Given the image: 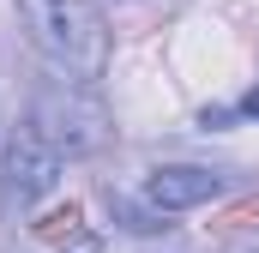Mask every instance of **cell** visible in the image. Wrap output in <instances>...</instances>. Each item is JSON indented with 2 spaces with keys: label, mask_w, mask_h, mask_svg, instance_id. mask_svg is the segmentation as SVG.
I'll return each mask as SVG.
<instances>
[{
  "label": "cell",
  "mask_w": 259,
  "mask_h": 253,
  "mask_svg": "<svg viewBox=\"0 0 259 253\" xmlns=\"http://www.w3.org/2000/svg\"><path fill=\"white\" fill-rule=\"evenodd\" d=\"M18 24L61 78L97 85L115 61V30L97 0H18Z\"/></svg>",
  "instance_id": "obj_1"
},
{
  "label": "cell",
  "mask_w": 259,
  "mask_h": 253,
  "mask_svg": "<svg viewBox=\"0 0 259 253\" xmlns=\"http://www.w3.org/2000/svg\"><path fill=\"white\" fill-rule=\"evenodd\" d=\"M24 126L61 157H97L115 139V115L97 97V85H78V78H61V72L30 91V121Z\"/></svg>",
  "instance_id": "obj_2"
},
{
  "label": "cell",
  "mask_w": 259,
  "mask_h": 253,
  "mask_svg": "<svg viewBox=\"0 0 259 253\" xmlns=\"http://www.w3.org/2000/svg\"><path fill=\"white\" fill-rule=\"evenodd\" d=\"M61 151H49L30 126L24 133H12L6 139V157H0V199L12 205V211H30V205H42L49 193L61 187Z\"/></svg>",
  "instance_id": "obj_3"
},
{
  "label": "cell",
  "mask_w": 259,
  "mask_h": 253,
  "mask_svg": "<svg viewBox=\"0 0 259 253\" xmlns=\"http://www.w3.org/2000/svg\"><path fill=\"white\" fill-rule=\"evenodd\" d=\"M229 187H235V181H229L223 169H205V163H163V169L145 175V205H151L157 217H169V211H199V205L223 199Z\"/></svg>",
  "instance_id": "obj_4"
},
{
  "label": "cell",
  "mask_w": 259,
  "mask_h": 253,
  "mask_svg": "<svg viewBox=\"0 0 259 253\" xmlns=\"http://www.w3.org/2000/svg\"><path fill=\"white\" fill-rule=\"evenodd\" d=\"M36 253H103V247H97V235L78 223V211H66V229H55Z\"/></svg>",
  "instance_id": "obj_5"
},
{
  "label": "cell",
  "mask_w": 259,
  "mask_h": 253,
  "mask_svg": "<svg viewBox=\"0 0 259 253\" xmlns=\"http://www.w3.org/2000/svg\"><path fill=\"white\" fill-rule=\"evenodd\" d=\"M223 253H259V229H247V235H235Z\"/></svg>",
  "instance_id": "obj_6"
},
{
  "label": "cell",
  "mask_w": 259,
  "mask_h": 253,
  "mask_svg": "<svg viewBox=\"0 0 259 253\" xmlns=\"http://www.w3.org/2000/svg\"><path fill=\"white\" fill-rule=\"evenodd\" d=\"M235 115H259V91H247V97L235 103Z\"/></svg>",
  "instance_id": "obj_7"
}]
</instances>
